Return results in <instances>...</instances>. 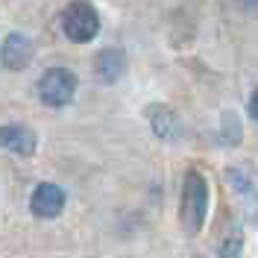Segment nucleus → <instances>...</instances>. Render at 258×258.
I'll use <instances>...</instances> for the list:
<instances>
[{
  "label": "nucleus",
  "instance_id": "11",
  "mask_svg": "<svg viewBox=\"0 0 258 258\" xmlns=\"http://www.w3.org/2000/svg\"><path fill=\"white\" fill-rule=\"evenodd\" d=\"M249 114H252V120H258V91L249 97Z\"/></svg>",
  "mask_w": 258,
  "mask_h": 258
},
{
  "label": "nucleus",
  "instance_id": "6",
  "mask_svg": "<svg viewBox=\"0 0 258 258\" xmlns=\"http://www.w3.org/2000/svg\"><path fill=\"white\" fill-rule=\"evenodd\" d=\"M0 147L12 150L18 156H32L35 153V132L27 126H15V123L0 126Z\"/></svg>",
  "mask_w": 258,
  "mask_h": 258
},
{
  "label": "nucleus",
  "instance_id": "4",
  "mask_svg": "<svg viewBox=\"0 0 258 258\" xmlns=\"http://www.w3.org/2000/svg\"><path fill=\"white\" fill-rule=\"evenodd\" d=\"M32 56H35L32 38L24 35V32H9L3 38V44H0V62L9 71H24L32 62Z\"/></svg>",
  "mask_w": 258,
  "mask_h": 258
},
{
  "label": "nucleus",
  "instance_id": "10",
  "mask_svg": "<svg viewBox=\"0 0 258 258\" xmlns=\"http://www.w3.org/2000/svg\"><path fill=\"white\" fill-rule=\"evenodd\" d=\"M241 249H243L241 229H232L223 238V243H220V258H241Z\"/></svg>",
  "mask_w": 258,
  "mask_h": 258
},
{
  "label": "nucleus",
  "instance_id": "5",
  "mask_svg": "<svg viewBox=\"0 0 258 258\" xmlns=\"http://www.w3.org/2000/svg\"><path fill=\"white\" fill-rule=\"evenodd\" d=\"M30 209L35 217L50 220V217H59L64 209V191L56 182H41L30 197Z\"/></svg>",
  "mask_w": 258,
  "mask_h": 258
},
{
  "label": "nucleus",
  "instance_id": "7",
  "mask_svg": "<svg viewBox=\"0 0 258 258\" xmlns=\"http://www.w3.org/2000/svg\"><path fill=\"white\" fill-rule=\"evenodd\" d=\"M147 120H150V126L153 132L159 135V138H176L179 135V117L173 109H167V106H150L147 109Z\"/></svg>",
  "mask_w": 258,
  "mask_h": 258
},
{
  "label": "nucleus",
  "instance_id": "2",
  "mask_svg": "<svg viewBox=\"0 0 258 258\" xmlns=\"http://www.w3.org/2000/svg\"><path fill=\"white\" fill-rule=\"evenodd\" d=\"M62 30L71 41L85 44V41H91L100 32V15H97V9L91 3L74 0V3L64 6V12H62Z\"/></svg>",
  "mask_w": 258,
  "mask_h": 258
},
{
  "label": "nucleus",
  "instance_id": "8",
  "mask_svg": "<svg viewBox=\"0 0 258 258\" xmlns=\"http://www.w3.org/2000/svg\"><path fill=\"white\" fill-rule=\"evenodd\" d=\"M94 74H97V80H103V82H114L120 74H123V53L120 50H100L97 53V59H94Z\"/></svg>",
  "mask_w": 258,
  "mask_h": 258
},
{
  "label": "nucleus",
  "instance_id": "1",
  "mask_svg": "<svg viewBox=\"0 0 258 258\" xmlns=\"http://www.w3.org/2000/svg\"><path fill=\"white\" fill-rule=\"evenodd\" d=\"M206 214H209V182L200 170H188L182 185V209H179L182 229L188 235H197L206 223Z\"/></svg>",
  "mask_w": 258,
  "mask_h": 258
},
{
  "label": "nucleus",
  "instance_id": "3",
  "mask_svg": "<svg viewBox=\"0 0 258 258\" xmlns=\"http://www.w3.org/2000/svg\"><path fill=\"white\" fill-rule=\"evenodd\" d=\"M77 94V77L68 68H47L38 80V100L50 109L68 106Z\"/></svg>",
  "mask_w": 258,
  "mask_h": 258
},
{
  "label": "nucleus",
  "instance_id": "9",
  "mask_svg": "<svg viewBox=\"0 0 258 258\" xmlns=\"http://www.w3.org/2000/svg\"><path fill=\"white\" fill-rule=\"evenodd\" d=\"M229 185H232V191L243 197V200H252L258 197V185H255V176L249 173V170H243V167H229Z\"/></svg>",
  "mask_w": 258,
  "mask_h": 258
}]
</instances>
